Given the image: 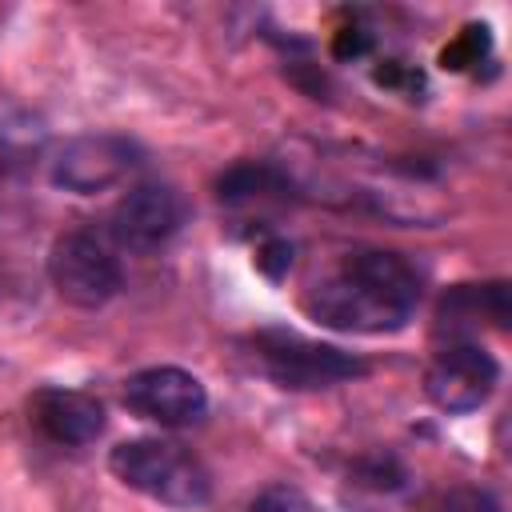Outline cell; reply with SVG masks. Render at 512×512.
<instances>
[{
	"label": "cell",
	"instance_id": "obj_12",
	"mask_svg": "<svg viewBox=\"0 0 512 512\" xmlns=\"http://www.w3.org/2000/svg\"><path fill=\"white\" fill-rule=\"evenodd\" d=\"M432 512H504V508H500V500H496L488 488L456 484V488H448V492L432 504Z\"/></svg>",
	"mask_w": 512,
	"mask_h": 512
},
{
	"label": "cell",
	"instance_id": "obj_4",
	"mask_svg": "<svg viewBox=\"0 0 512 512\" xmlns=\"http://www.w3.org/2000/svg\"><path fill=\"white\" fill-rule=\"evenodd\" d=\"M48 280L56 296L72 308H104L124 288L120 248L104 228L80 224L52 240L48 248Z\"/></svg>",
	"mask_w": 512,
	"mask_h": 512
},
{
	"label": "cell",
	"instance_id": "obj_8",
	"mask_svg": "<svg viewBox=\"0 0 512 512\" xmlns=\"http://www.w3.org/2000/svg\"><path fill=\"white\" fill-rule=\"evenodd\" d=\"M124 408L160 428H192L208 416V388L180 364H152L124 380Z\"/></svg>",
	"mask_w": 512,
	"mask_h": 512
},
{
	"label": "cell",
	"instance_id": "obj_9",
	"mask_svg": "<svg viewBox=\"0 0 512 512\" xmlns=\"http://www.w3.org/2000/svg\"><path fill=\"white\" fill-rule=\"evenodd\" d=\"M28 420L64 448H84L104 436L108 412L92 392L80 388H36L28 400Z\"/></svg>",
	"mask_w": 512,
	"mask_h": 512
},
{
	"label": "cell",
	"instance_id": "obj_6",
	"mask_svg": "<svg viewBox=\"0 0 512 512\" xmlns=\"http://www.w3.org/2000/svg\"><path fill=\"white\" fill-rule=\"evenodd\" d=\"M188 224V200L160 180L132 184L108 212V240L128 252H156Z\"/></svg>",
	"mask_w": 512,
	"mask_h": 512
},
{
	"label": "cell",
	"instance_id": "obj_11",
	"mask_svg": "<svg viewBox=\"0 0 512 512\" xmlns=\"http://www.w3.org/2000/svg\"><path fill=\"white\" fill-rule=\"evenodd\" d=\"M288 196H292V180L272 160L232 164L216 180V200L228 204V208H248V204H260V200H288Z\"/></svg>",
	"mask_w": 512,
	"mask_h": 512
},
{
	"label": "cell",
	"instance_id": "obj_14",
	"mask_svg": "<svg viewBox=\"0 0 512 512\" xmlns=\"http://www.w3.org/2000/svg\"><path fill=\"white\" fill-rule=\"evenodd\" d=\"M248 512H308V508H304L300 492H292V488H268V492H260L248 504Z\"/></svg>",
	"mask_w": 512,
	"mask_h": 512
},
{
	"label": "cell",
	"instance_id": "obj_3",
	"mask_svg": "<svg viewBox=\"0 0 512 512\" xmlns=\"http://www.w3.org/2000/svg\"><path fill=\"white\" fill-rule=\"evenodd\" d=\"M248 348L260 372L276 388H288V392H320V388H336V384L368 376V364L360 356L336 344L308 340L288 328H260L248 336Z\"/></svg>",
	"mask_w": 512,
	"mask_h": 512
},
{
	"label": "cell",
	"instance_id": "obj_2",
	"mask_svg": "<svg viewBox=\"0 0 512 512\" xmlns=\"http://www.w3.org/2000/svg\"><path fill=\"white\" fill-rule=\"evenodd\" d=\"M108 468L132 492L168 508H204L212 500V472L196 452L176 440L136 436L108 452Z\"/></svg>",
	"mask_w": 512,
	"mask_h": 512
},
{
	"label": "cell",
	"instance_id": "obj_10",
	"mask_svg": "<svg viewBox=\"0 0 512 512\" xmlns=\"http://www.w3.org/2000/svg\"><path fill=\"white\" fill-rule=\"evenodd\" d=\"M488 316L496 328H508L512 308H508V284L492 280V284H456L444 292L440 312H436V328L448 332V340H476L472 324Z\"/></svg>",
	"mask_w": 512,
	"mask_h": 512
},
{
	"label": "cell",
	"instance_id": "obj_1",
	"mask_svg": "<svg viewBox=\"0 0 512 512\" xmlns=\"http://www.w3.org/2000/svg\"><path fill=\"white\" fill-rule=\"evenodd\" d=\"M420 292L424 284L412 260L388 248H356L304 288L300 308L332 332L388 336L412 324Z\"/></svg>",
	"mask_w": 512,
	"mask_h": 512
},
{
	"label": "cell",
	"instance_id": "obj_5",
	"mask_svg": "<svg viewBox=\"0 0 512 512\" xmlns=\"http://www.w3.org/2000/svg\"><path fill=\"white\" fill-rule=\"evenodd\" d=\"M496 384H500V360L480 340H444L424 372V396L448 416L484 408Z\"/></svg>",
	"mask_w": 512,
	"mask_h": 512
},
{
	"label": "cell",
	"instance_id": "obj_13",
	"mask_svg": "<svg viewBox=\"0 0 512 512\" xmlns=\"http://www.w3.org/2000/svg\"><path fill=\"white\" fill-rule=\"evenodd\" d=\"M292 240H284V236H268L260 248H256V268L268 276V280H280L288 268H292Z\"/></svg>",
	"mask_w": 512,
	"mask_h": 512
},
{
	"label": "cell",
	"instance_id": "obj_15",
	"mask_svg": "<svg viewBox=\"0 0 512 512\" xmlns=\"http://www.w3.org/2000/svg\"><path fill=\"white\" fill-rule=\"evenodd\" d=\"M8 164H12V140H8V132L0 128V176L8 172Z\"/></svg>",
	"mask_w": 512,
	"mask_h": 512
},
{
	"label": "cell",
	"instance_id": "obj_7",
	"mask_svg": "<svg viewBox=\"0 0 512 512\" xmlns=\"http://www.w3.org/2000/svg\"><path fill=\"white\" fill-rule=\"evenodd\" d=\"M140 164V144L120 132H84L56 148L48 160V176L56 188L76 196H96L120 184Z\"/></svg>",
	"mask_w": 512,
	"mask_h": 512
}]
</instances>
